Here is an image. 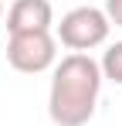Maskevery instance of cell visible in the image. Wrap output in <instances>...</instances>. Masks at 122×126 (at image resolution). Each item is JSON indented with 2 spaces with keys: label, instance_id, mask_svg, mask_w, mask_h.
Segmentation results:
<instances>
[{
  "label": "cell",
  "instance_id": "cell-6",
  "mask_svg": "<svg viewBox=\"0 0 122 126\" xmlns=\"http://www.w3.org/2000/svg\"><path fill=\"white\" fill-rule=\"evenodd\" d=\"M105 17H109V24L122 27V0H105Z\"/></svg>",
  "mask_w": 122,
  "mask_h": 126
},
{
  "label": "cell",
  "instance_id": "cell-3",
  "mask_svg": "<svg viewBox=\"0 0 122 126\" xmlns=\"http://www.w3.org/2000/svg\"><path fill=\"white\" fill-rule=\"evenodd\" d=\"M7 62L24 75H41L51 65H58V38L51 31L37 34H10L7 41Z\"/></svg>",
  "mask_w": 122,
  "mask_h": 126
},
{
  "label": "cell",
  "instance_id": "cell-5",
  "mask_svg": "<svg viewBox=\"0 0 122 126\" xmlns=\"http://www.w3.org/2000/svg\"><path fill=\"white\" fill-rule=\"evenodd\" d=\"M98 68H102V79H109V82L122 85V41L109 44V51L102 55Z\"/></svg>",
  "mask_w": 122,
  "mask_h": 126
},
{
  "label": "cell",
  "instance_id": "cell-8",
  "mask_svg": "<svg viewBox=\"0 0 122 126\" xmlns=\"http://www.w3.org/2000/svg\"><path fill=\"white\" fill-rule=\"evenodd\" d=\"M0 55H3V44H0Z\"/></svg>",
  "mask_w": 122,
  "mask_h": 126
},
{
  "label": "cell",
  "instance_id": "cell-4",
  "mask_svg": "<svg viewBox=\"0 0 122 126\" xmlns=\"http://www.w3.org/2000/svg\"><path fill=\"white\" fill-rule=\"evenodd\" d=\"M51 24H54L51 0H14L7 10L10 34H37V31H51Z\"/></svg>",
  "mask_w": 122,
  "mask_h": 126
},
{
  "label": "cell",
  "instance_id": "cell-7",
  "mask_svg": "<svg viewBox=\"0 0 122 126\" xmlns=\"http://www.w3.org/2000/svg\"><path fill=\"white\" fill-rule=\"evenodd\" d=\"M0 21H3V3H0Z\"/></svg>",
  "mask_w": 122,
  "mask_h": 126
},
{
  "label": "cell",
  "instance_id": "cell-1",
  "mask_svg": "<svg viewBox=\"0 0 122 126\" xmlns=\"http://www.w3.org/2000/svg\"><path fill=\"white\" fill-rule=\"evenodd\" d=\"M102 92V68L92 55L71 51L54 65L51 92H48V116L54 126H85L95 116Z\"/></svg>",
  "mask_w": 122,
  "mask_h": 126
},
{
  "label": "cell",
  "instance_id": "cell-2",
  "mask_svg": "<svg viewBox=\"0 0 122 126\" xmlns=\"http://www.w3.org/2000/svg\"><path fill=\"white\" fill-rule=\"evenodd\" d=\"M109 17H105V10L98 7H75V10H68L61 24L54 27V38H58L64 48H71V51H92V48H98L105 44L109 38Z\"/></svg>",
  "mask_w": 122,
  "mask_h": 126
}]
</instances>
